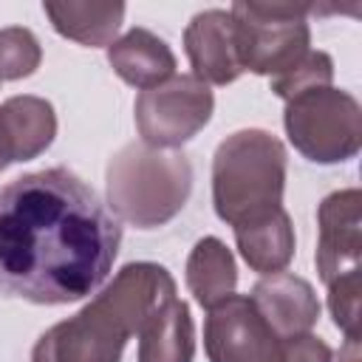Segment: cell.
Segmentation results:
<instances>
[{"label": "cell", "instance_id": "2e32d148", "mask_svg": "<svg viewBox=\"0 0 362 362\" xmlns=\"http://www.w3.org/2000/svg\"><path fill=\"white\" fill-rule=\"evenodd\" d=\"M57 34L88 48L110 45L124 20V3H42Z\"/></svg>", "mask_w": 362, "mask_h": 362}, {"label": "cell", "instance_id": "6da1fadb", "mask_svg": "<svg viewBox=\"0 0 362 362\" xmlns=\"http://www.w3.org/2000/svg\"><path fill=\"white\" fill-rule=\"evenodd\" d=\"M122 226L96 189L65 167L25 173L0 189V291L65 305L96 291L119 255Z\"/></svg>", "mask_w": 362, "mask_h": 362}, {"label": "cell", "instance_id": "5bb4252c", "mask_svg": "<svg viewBox=\"0 0 362 362\" xmlns=\"http://www.w3.org/2000/svg\"><path fill=\"white\" fill-rule=\"evenodd\" d=\"M232 232L240 257L257 274H277L294 257V226L286 209H277L263 221L235 226Z\"/></svg>", "mask_w": 362, "mask_h": 362}, {"label": "cell", "instance_id": "d6986e66", "mask_svg": "<svg viewBox=\"0 0 362 362\" xmlns=\"http://www.w3.org/2000/svg\"><path fill=\"white\" fill-rule=\"evenodd\" d=\"M331 79H334V59L325 51H314L311 48L294 68H288L286 74L272 79V90L283 102H288L291 96H300L305 90L331 85Z\"/></svg>", "mask_w": 362, "mask_h": 362}, {"label": "cell", "instance_id": "52a82bcc", "mask_svg": "<svg viewBox=\"0 0 362 362\" xmlns=\"http://www.w3.org/2000/svg\"><path fill=\"white\" fill-rule=\"evenodd\" d=\"M215 96L209 85L192 74L170 76L167 82L141 90L133 105L141 141L158 150H175L198 136L209 124Z\"/></svg>", "mask_w": 362, "mask_h": 362}, {"label": "cell", "instance_id": "4fadbf2b", "mask_svg": "<svg viewBox=\"0 0 362 362\" xmlns=\"http://www.w3.org/2000/svg\"><path fill=\"white\" fill-rule=\"evenodd\" d=\"M139 362H192L195 325L178 297L161 303L139 328Z\"/></svg>", "mask_w": 362, "mask_h": 362}, {"label": "cell", "instance_id": "7c38bea8", "mask_svg": "<svg viewBox=\"0 0 362 362\" xmlns=\"http://www.w3.org/2000/svg\"><path fill=\"white\" fill-rule=\"evenodd\" d=\"M107 62L119 79L139 90H150L175 76V54L158 34L147 28H130L113 40L107 45Z\"/></svg>", "mask_w": 362, "mask_h": 362}, {"label": "cell", "instance_id": "e0dca14e", "mask_svg": "<svg viewBox=\"0 0 362 362\" xmlns=\"http://www.w3.org/2000/svg\"><path fill=\"white\" fill-rule=\"evenodd\" d=\"M0 116L17 144L20 161H31L42 156L57 136V113L48 99L11 96L0 105Z\"/></svg>", "mask_w": 362, "mask_h": 362}, {"label": "cell", "instance_id": "5b68a950", "mask_svg": "<svg viewBox=\"0 0 362 362\" xmlns=\"http://www.w3.org/2000/svg\"><path fill=\"white\" fill-rule=\"evenodd\" d=\"M283 127L294 150L314 164H339L362 147V107L354 93L325 85L291 96Z\"/></svg>", "mask_w": 362, "mask_h": 362}, {"label": "cell", "instance_id": "30bf717a", "mask_svg": "<svg viewBox=\"0 0 362 362\" xmlns=\"http://www.w3.org/2000/svg\"><path fill=\"white\" fill-rule=\"evenodd\" d=\"M184 51L192 65V76L204 85H229L243 74L232 14L226 8L198 11L184 28Z\"/></svg>", "mask_w": 362, "mask_h": 362}, {"label": "cell", "instance_id": "ac0fdd59", "mask_svg": "<svg viewBox=\"0 0 362 362\" xmlns=\"http://www.w3.org/2000/svg\"><path fill=\"white\" fill-rule=\"evenodd\" d=\"M42 62V48L37 37L23 25L0 28V79L31 76Z\"/></svg>", "mask_w": 362, "mask_h": 362}, {"label": "cell", "instance_id": "9a60e30c", "mask_svg": "<svg viewBox=\"0 0 362 362\" xmlns=\"http://www.w3.org/2000/svg\"><path fill=\"white\" fill-rule=\"evenodd\" d=\"M238 286V266L226 243L215 235L201 238L187 257V288L201 308H212Z\"/></svg>", "mask_w": 362, "mask_h": 362}, {"label": "cell", "instance_id": "ba28073f", "mask_svg": "<svg viewBox=\"0 0 362 362\" xmlns=\"http://www.w3.org/2000/svg\"><path fill=\"white\" fill-rule=\"evenodd\" d=\"M206 311L204 348L209 362H280V337L249 294H229Z\"/></svg>", "mask_w": 362, "mask_h": 362}, {"label": "cell", "instance_id": "7a4b0ae2", "mask_svg": "<svg viewBox=\"0 0 362 362\" xmlns=\"http://www.w3.org/2000/svg\"><path fill=\"white\" fill-rule=\"evenodd\" d=\"M173 297L175 280L164 266L127 263L85 308L34 342L31 362H122L127 339Z\"/></svg>", "mask_w": 362, "mask_h": 362}, {"label": "cell", "instance_id": "3957f363", "mask_svg": "<svg viewBox=\"0 0 362 362\" xmlns=\"http://www.w3.org/2000/svg\"><path fill=\"white\" fill-rule=\"evenodd\" d=\"M286 147L269 130H238L226 136L212 156L215 215L235 226L263 221L283 209Z\"/></svg>", "mask_w": 362, "mask_h": 362}, {"label": "cell", "instance_id": "8fae6325", "mask_svg": "<svg viewBox=\"0 0 362 362\" xmlns=\"http://www.w3.org/2000/svg\"><path fill=\"white\" fill-rule=\"evenodd\" d=\"M249 300L280 339L308 334L320 320V300L314 286L288 272L266 274L257 280Z\"/></svg>", "mask_w": 362, "mask_h": 362}, {"label": "cell", "instance_id": "ffe728a7", "mask_svg": "<svg viewBox=\"0 0 362 362\" xmlns=\"http://www.w3.org/2000/svg\"><path fill=\"white\" fill-rule=\"evenodd\" d=\"M280 362H334V354L325 339L308 331L280 339Z\"/></svg>", "mask_w": 362, "mask_h": 362}, {"label": "cell", "instance_id": "277c9868", "mask_svg": "<svg viewBox=\"0 0 362 362\" xmlns=\"http://www.w3.org/2000/svg\"><path fill=\"white\" fill-rule=\"evenodd\" d=\"M105 184L107 206L119 221L156 229L184 209L192 192V164L178 150L133 141L107 161Z\"/></svg>", "mask_w": 362, "mask_h": 362}, {"label": "cell", "instance_id": "44dd1931", "mask_svg": "<svg viewBox=\"0 0 362 362\" xmlns=\"http://www.w3.org/2000/svg\"><path fill=\"white\" fill-rule=\"evenodd\" d=\"M14 161H20V158H17V144H14V139H11L8 127H6V122L0 119V173H3L8 164H14Z\"/></svg>", "mask_w": 362, "mask_h": 362}, {"label": "cell", "instance_id": "7402d4cb", "mask_svg": "<svg viewBox=\"0 0 362 362\" xmlns=\"http://www.w3.org/2000/svg\"><path fill=\"white\" fill-rule=\"evenodd\" d=\"M339 362H359V337H345V348L339 351Z\"/></svg>", "mask_w": 362, "mask_h": 362}, {"label": "cell", "instance_id": "8992f818", "mask_svg": "<svg viewBox=\"0 0 362 362\" xmlns=\"http://www.w3.org/2000/svg\"><path fill=\"white\" fill-rule=\"evenodd\" d=\"M308 11L314 8L294 3H232L229 14L243 71L274 79L294 68L311 51Z\"/></svg>", "mask_w": 362, "mask_h": 362}, {"label": "cell", "instance_id": "9c48e42d", "mask_svg": "<svg viewBox=\"0 0 362 362\" xmlns=\"http://www.w3.org/2000/svg\"><path fill=\"white\" fill-rule=\"evenodd\" d=\"M317 272L328 286L359 277L362 249V192L356 187L337 189L322 198L317 209Z\"/></svg>", "mask_w": 362, "mask_h": 362}]
</instances>
